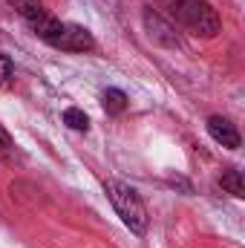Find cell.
Instances as JSON below:
<instances>
[{"label": "cell", "mask_w": 245, "mask_h": 248, "mask_svg": "<svg viewBox=\"0 0 245 248\" xmlns=\"http://www.w3.org/2000/svg\"><path fill=\"white\" fill-rule=\"evenodd\" d=\"M107 196H110V202H113V208H116V214L122 217V222L133 231V234H144L147 231V208H144V202H141V196L136 193V187L124 185L119 179H110L107 185Z\"/></svg>", "instance_id": "7a4b0ae2"}, {"label": "cell", "mask_w": 245, "mask_h": 248, "mask_svg": "<svg viewBox=\"0 0 245 248\" xmlns=\"http://www.w3.org/2000/svg\"><path fill=\"white\" fill-rule=\"evenodd\" d=\"M12 147H15V141H12V136H9V130L0 124V153L6 156V153H12Z\"/></svg>", "instance_id": "8fae6325"}, {"label": "cell", "mask_w": 245, "mask_h": 248, "mask_svg": "<svg viewBox=\"0 0 245 248\" xmlns=\"http://www.w3.org/2000/svg\"><path fill=\"white\" fill-rule=\"evenodd\" d=\"M63 124L72 127V130H78V133H87V130H90V119H87V113H81L78 107L63 110Z\"/></svg>", "instance_id": "9c48e42d"}, {"label": "cell", "mask_w": 245, "mask_h": 248, "mask_svg": "<svg viewBox=\"0 0 245 248\" xmlns=\"http://www.w3.org/2000/svg\"><path fill=\"white\" fill-rule=\"evenodd\" d=\"M12 75H15V66H12V61H9V55L0 52V87H3Z\"/></svg>", "instance_id": "30bf717a"}, {"label": "cell", "mask_w": 245, "mask_h": 248, "mask_svg": "<svg viewBox=\"0 0 245 248\" xmlns=\"http://www.w3.org/2000/svg\"><path fill=\"white\" fill-rule=\"evenodd\" d=\"M46 44L55 46V49H63V52H90V49L95 46L90 29H84V26H78V23H61V29H58Z\"/></svg>", "instance_id": "3957f363"}, {"label": "cell", "mask_w": 245, "mask_h": 248, "mask_svg": "<svg viewBox=\"0 0 245 248\" xmlns=\"http://www.w3.org/2000/svg\"><path fill=\"white\" fill-rule=\"evenodd\" d=\"M12 3V9L26 20V23H35L38 17H44L46 15V9H44V3L41 0H9Z\"/></svg>", "instance_id": "8992f818"}, {"label": "cell", "mask_w": 245, "mask_h": 248, "mask_svg": "<svg viewBox=\"0 0 245 248\" xmlns=\"http://www.w3.org/2000/svg\"><path fill=\"white\" fill-rule=\"evenodd\" d=\"M208 133H211V139H214L216 144H222V147H228V150H237V147L243 144L240 130L228 122V119H222V116H211V119H208Z\"/></svg>", "instance_id": "5b68a950"}, {"label": "cell", "mask_w": 245, "mask_h": 248, "mask_svg": "<svg viewBox=\"0 0 245 248\" xmlns=\"http://www.w3.org/2000/svg\"><path fill=\"white\" fill-rule=\"evenodd\" d=\"M144 29H147V38H150L153 44L168 46V49L179 46V38H176L173 23H168V20H165L159 12H153V9H144Z\"/></svg>", "instance_id": "277c9868"}, {"label": "cell", "mask_w": 245, "mask_h": 248, "mask_svg": "<svg viewBox=\"0 0 245 248\" xmlns=\"http://www.w3.org/2000/svg\"><path fill=\"white\" fill-rule=\"evenodd\" d=\"M104 110L110 116H122L124 110H127V95H124L122 90H116V87L104 90Z\"/></svg>", "instance_id": "ba28073f"}, {"label": "cell", "mask_w": 245, "mask_h": 248, "mask_svg": "<svg viewBox=\"0 0 245 248\" xmlns=\"http://www.w3.org/2000/svg\"><path fill=\"white\" fill-rule=\"evenodd\" d=\"M219 185L225 187V190H228L231 196H237V199H243V196H245V182H243V173H240V170H234V168H228V170L222 173Z\"/></svg>", "instance_id": "52a82bcc"}, {"label": "cell", "mask_w": 245, "mask_h": 248, "mask_svg": "<svg viewBox=\"0 0 245 248\" xmlns=\"http://www.w3.org/2000/svg\"><path fill=\"white\" fill-rule=\"evenodd\" d=\"M170 12L196 38H214L222 29V20H219L216 9L205 0H170Z\"/></svg>", "instance_id": "6da1fadb"}]
</instances>
